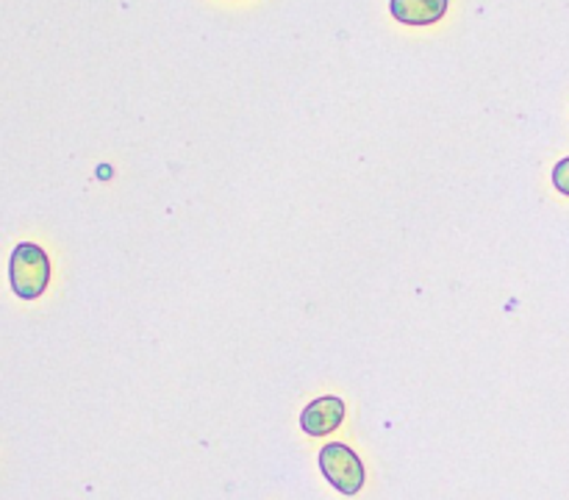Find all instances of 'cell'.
<instances>
[{
    "label": "cell",
    "instance_id": "2",
    "mask_svg": "<svg viewBox=\"0 0 569 500\" xmlns=\"http://www.w3.org/2000/svg\"><path fill=\"white\" fill-rule=\"evenodd\" d=\"M320 470L342 494H359L365 487V464L342 442H331L320 450Z\"/></svg>",
    "mask_w": 569,
    "mask_h": 500
},
{
    "label": "cell",
    "instance_id": "5",
    "mask_svg": "<svg viewBox=\"0 0 569 500\" xmlns=\"http://www.w3.org/2000/svg\"><path fill=\"white\" fill-rule=\"evenodd\" d=\"M553 187L569 198V156L553 167Z\"/></svg>",
    "mask_w": 569,
    "mask_h": 500
},
{
    "label": "cell",
    "instance_id": "1",
    "mask_svg": "<svg viewBox=\"0 0 569 500\" xmlns=\"http://www.w3.org/2000/svg\"><path fill=\"white\" fill-rule=\"evenodd\" d=\"M9 278L17 298L37 300L39 294L48 289V281H50L48 253H44L39 244L20 242L14 250H11Z\"/></svg>",
    "mask_w": 569,
    "mask_h": 500
},
{
    "label": "cell",
    "instance_id": "4",
    "mask_svg": "<svg viewBox=\"0 0 569 500\" xmlns=\"http://www.w3.org/2000/svg\"><path fill=\"white\" fill-rule=\"evenodd\" d=\"M450 0H389V11L406 26H433L448 14Z\"/></svg>",
    "mask_w": 569,
    "mask_h": 500
},
{
    "label": "cell",
    "instance_id": "3",
    "mask_svg": "<svg viewBox=\"0 0 569 500\" xmlns=\"http://www.w3.org/2000/svg\"><path fill=\"white\" fill-rule=\"evenodd\" d=\"M345 400L342 398H317L300 414V428H303L309 437H326V433L337 431L345 420Z\"/></svg>",
    "mask_w": 569,
    "mask_h": 500
}]
</instances>
